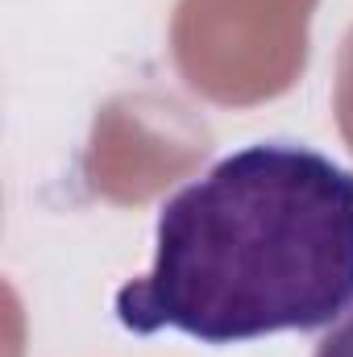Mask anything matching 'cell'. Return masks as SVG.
Instances as JSON below:
<instances>
[{"label":"cell","mask_w":353,"mask_h":357,"mask_svg":"<svg viewBox=\"0 0 353 357\" xmlns=\"http://www.w3.org/2000/svg\"><path fill=\"white\" fill-rule=\"evenodd\" d=\"M312 357H353V307L320 337V345H316Z\"/></svg>","instance_id":"obj_2"},{"label":"cell","mask_w":353,"mask_h":357,"mask_svg":"<svg viewBox=\"0 0 353 357\" xmlns=\"http://www.w3.org/2000/svg\"><path fill=\"white\" fill-rule=\"evenodd\" d=\"M353 303V175L320 150L258 142L158 208L154 266L117 291L121 328L204 345L312 333Z\"/></svg>","instance_id":"obj_1"}]
</instances>
